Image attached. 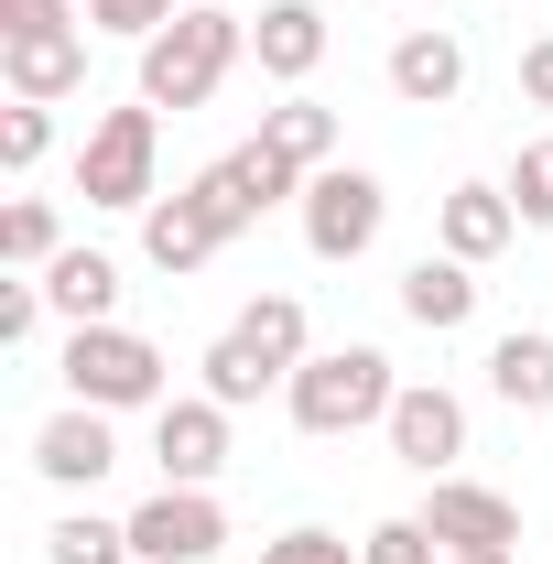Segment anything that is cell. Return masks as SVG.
<instances>
[{
  "instance_id": "6da1fadb",
  "label": "cell",
  "mask_w": 553,
  "mask_h": 564,
  "mask_svg": "<svg viewBox=\"0 0 553 564\" xmlns=\"http://www.w3.org/2000/svg\"><path fill=\"white\" fill-rule=\"evenodd\" d=\"M250 55V11H217V0H196V11H174L152 44H141V98L152 109H207L217 87H228V66Z\"/></svg>"
},
{
  "instance_id": "7a4b0ae2",
  "label": "cell",
  "mask_w": 553,
  "mask_h": 564,
  "mask_svg": "<svg viewBox=\"0 0 553 564\" xmlns=\"http://www.w3.org/2000/svg\"><path fill=\"white\" fill-rule=\"evenodd\" d=\"M391 402H402V369L380 348H315L293 380H282V413L304 423V434H358V423H391Z\"/></svg>"
},
{
  "instance_id": "3957f363",
  "label": "cell",
  "mask_w": 553,
  "mask_h": 564,
  "mask_svg": "<svg viewBox=\"0 0 553 564\" xmlns=\"http://www.w3.org/2000/svg\"><path fill=\"white\" fill-rule=\"evenodd\" d=\"M55 369H66V402H98V413H163L174 402V358L141 326H66Z\"/></svg>"
},
{
  "instance_id": "277c9868",
  "label": "cell",
  "mask_w": 553,
  "mask_h": 564,
  "mask_svg": "<svg viewBox=\"0 0 553 564\" xmlns=\"http://www.w3.org/2000/svg\"><path fill=\"white\" fill-rule=\"evenodd\" d=\"M152 163H163V109L152 98H131V109H98V131H87V152H76V196L87 207H152L163 185H152Z\"/></svg>"
},
{
  "instance_id": "5b68a950",
  "label": "cell",
  "mask_w": 553,
  "mask_h": 564,
  "mask_svg": "<svg viewBox=\"0 0 553 564\" xmlns=\"http://www.w3.org/2000/svg\"><path fill=\"white\" fill-rule=\"evenodd\" d=\"M304 163L293 152H272V141H239V152H217L207 174H196V207L217 217V239H239V228H261L272 207H304Z\"/></svg>"
},
{
  "instance_id": "8992f818",
  "label": "cell",
  "mask_w": 553,
  "mask_h": 564,
  "mask_svg": "<svg viewBox=\"0 0 553 564\" xmlns=\"http://www.w3.org/2000/svg\"><path fill=\"white\" fill-rule=\"evenodd\" d=\"M304 250L315 261H369L380 250V228H391V185L380 174H358V163H326L315 185H304Z\"/></svg>"
},
{
  "instance_id": "52a82bcc",
  "label": "cell",
  "mask_w": 553,
  "mask_h": 564,
  "mask_svg": "<svg viewBox=\"0 0 553 564\" xmlns=\"http://www.w3.org/2000/svg\"><path fill=\"white\" fill-rule=\"evenodd\" d=\"M217 543H228L217 489H152L131 510V554L141 564H217Z\"/></svg>"
},
{
  "instance_id": "ba28073f",
  "label": "cell",
  "mask_w": 553,
  "mask_h": 564,
  "mask_svg": "<svg viewBox=\"0 0 553 564\" xmlns=\"http://www.w3.org/2000/svg\"><path fill=\"white\" fill-rule=\"evenodd\" d=\"M152 467H163V489H217V467H228V402L174 391L152 413Z\"/></svg>"
},
{
  "instance_id": "9c48e42d",
  "label": "cell",
  "mask_w": 553,
  "mask_h": 564,
  "mask_svg": "<svg viewBox=\"0 0 553 564\" xmlns=\"http://www.w3.org/2000/svg\"><path fill=\"white\" fill-rule=\"evenodd\" d=\"M391 456L413 467V478H456V456H467V402L445 391V380H402V402H391Z\"/></svg>"
},
{
  "instance_id": "30bf717a",
  "label": "cell",
  "mask_w": 553,
  "mask_h": 564,
  "mask_svg": "<svg viewBox=\"0 0 553 564\" xmlns=\"http://www.w3.org/2000/svg\"><path fill=\"white\" fill-rule=\"evenodd\" d=\"M423 532L445 543V554H521V510L478 478H434L423 489Z\"/></svg>"
},
{
  "instance_id": "8fae6325",
  "label": "cell",
  "mask_w": 553,
  "mask_h": 564,
  "mask_svg": "<svg viewBox=\"0 0 553 564\" xmlns=\"http://www.w3.org/2000/svg\"><path fill=\"white\" fill-rule=\"evenodd\" d=\"M326 44H337V33H326L315 0H261V11H250V66L272 76V87H304V76L326 66Z\"/></svg>"
},
{
  "instance_id": "7c38bea8",
  "label": "cell",
  "mask_w": 553,
  "mask_h": 564,
  "mask_svg": "<svg viewBox=\"0 0 553 564\" xmlns=\"http://www.w3.org/2000/svg\"><path fill=\"white\" fill-rule=\"evenodd\" d=\"M33 467H44L55 489H98V478L120 467V434H109V413H98V402H66V413L33 434Z\"/></svg>"
},
{
  "instance_id": "4fadbf2b",
  "label": "cell",
  "mask_w": 553,
  "mask_h": 564,
  "mask_svg": "<svg viewBox=\"0 0 553 564\" xmlns=\"http://www.w3.org/2000/svg\"><path fill=\"white\" fill-rule=\"evenodd\" d=\"M391 98H402V109H456V98H467V44H456L445 22H413V33L391 44Z\"/></svg>"
},
{
  "instance_id": "5bb4252c",
  "label": "cell",
  "mask_w": 553,
  "mask_h": 564,
  "mask_svg": "<svg viewBox=\"0 0 553 564\" xmlns=\"http://www.w3.org/2000/svg\"><path fill=\"white\" fill-rule=\"evenodd\" d=\"M217 250H228V239H217V217L196 207V185H174V196H152V207H141V261H152V272H207Z\"/></svg>"
},
{
  "instance_id": "9a60e30c",
  "label": "cell",
  "mask_w": 553,
  "mask_h": 564,
  "mask_svg": "<svg viewBox=\"0 0 553 564\" xmlns=\"http://www.w3.org/2000/svg\"><path fill=\"white\" fill-rule=\"evenodd\" d=\"M402 315H413L423 337H456V326L478 315V261H456V250H423L413 272H402Z\"/></svg>"
},
{
  "instance_id": "2e32d148",
  "label": "cell",
  "mask_w": 553,
  "mask_h": 564,
  "mask_svg": "<svg viewBox=\"0 0 553 564\" xmlns=\"http://www.w3.org/2000/svg\"><path fill=\"white\" fill-rule=\"evenodd\" d=\"M510 228H521V207H510L499 185H445V207H434V250H456V261H499Z\"/></svg>"
},
{
  "instance_id": "e0dca14e",
  "label": "cell",
  "mask_w": 553,
  "mask_h": 564,
  "mask_svg": "<svg viewBox=\"0 0 553 564\" xmlns=\"http://www.w3.org/2000/svg\"><path fill=\"white\" fill-rule=\"evenodd\" d=\"M44 304L66 326H120V261L109 250H55L44 261Z\"/></svg>"
},
{
  "instance_id": "ac0fdd59",
  "label": "cell",
  "mask_w": 553,
  "mask_h": 564,
  "mask_svg": "<svg viewBox=\"0 0 553 564\" xmlns=\"http://www.w3.org/2000/svg\"><path fill=\"white\" fill-rule=\"evenodd\" d=\"M0 76H11V98H33V109H55L87 87V33H44V44H0Z\"/></svg>"
},
{
  "instance_id": "d6986e66",
  "label": "cell",
  "mask_w": 553,
  "mask_h": 564,
  "mask_svg": "<svg viewBox=\"0 0 553 564\" xmlns=\"http://www.w3.org/2000/svg\"><path fill=\"white\" fill-rule=\"evenodd\" d=\"M488 391H499L510 413H553V337L543 326H510V337L488 348Z\"/></svg>"
},
{
  "instance_id": "ffe728a7",
  "label": "cell",
  "mask_w": 553,
  "mask_h": 564,
  "mask_svg": "<svg viewBox=\"0 0 553 564\" xmlns=\"http://www.w3.org/2000/svg\"><path fill=\"white\" fill-rule=\"evenodd\" d=\"M261 141L293 152L304 174H326V163H337V109H326V98H304V87H282V109H261Z\"/></svg>"
},
{
  "instance_id": "44dd1931",
  "label": "cell",
  "mask_w": 553,
  "mask_h": 564,
  "mask_svg": "<svg viewBox=\"0 0 553 564\" xmlns=\"http://www.w3.org/2000/svg\"><path fill=\"white\" fill-rule=\"evenodd\" d=\"M239 337L261 348V369H272V380H293V369L315 358V326H304V293H261V304L239 315Z\"/></svg>"
},
{
  "instance_id": "7402d4cb",
  "label": "cell",
  "mask_w": 553,
  "mask_h": 564,
  "mask_svg": "<svg viewBox=\"0 0 553 564\" xmlns=\"http://www.w3.org/2000/svg\"><path fill=\"white\" fill-rule=\"evenodd\" d=\"M44 564H141L131 554V521H98V510H66L44 532Z\"/></svg>"
},
{
  "instance_id": "603a6c76",
  "label": "cell",
  "mask_w": 553,
  "mask_h": 564,
  "mask_svg": "<svg viewBox=\"0 0 553 564\" xmlns=\"http://www.w3.org/2000/svg\"><path fill=\"white\" fill-rule=\"evenodd\" d=\"M196 369H207V402H228V413H239V402H261V391H282L272 369H261V348H250L239 326H228V337H217V348L196 358Z\"/></svg>"
},
{
  "instance_id": "cb8c5ba5",
  "label": "cell",
  "mask_w": 553,
  "mask_h": 564,
  "mask_svg": "<svg viewBox=\"0 0 553 564\" xmlns=\"http://www.w3.org/2000/svg\"><path fill=\"white\" fill-rule=\"evenodd\" d=\"M55 250H66V228H55L44 196H11V207H0V261H11V272H44Z\"/></svg>"
},
{
  "instance_id": "d4e9b609",
  "label": "cell",
  "mask_w": 553,
  "mask_h": 564,
  "mask_svg": "<svg viewBox=\"0 0 553 564\" xmlns=\"http://www.w3.org/2000/svg\"><path fill=\"white\" fill-rule=\"evenodd\" d=\"M499 196L521 207V228H553V141H532V152H510V174H499Z\"/></svg>"
},
{
  "instance_id": "484cf974",
  "label": "cell",
  "mask_w": 553,
  "mask_h": 564,
  "mask_svg": "<svg viewBox=\"0 0 553 564\" xmlns=\"http://www.w3.org/2000/svg\"><path fill=\"white\" fill-rule=\"evenodd\" d=\"M44 152H55V109H33V98H11V109H0V163H11V174H33Z\"/></svg>"
},
{
  "instance_id": "4316f807",
  "label": "cell",
  "mask_w": 553,
  "mask_h": 564,
  "mask_svg": "<svg viewBox=\"0 0 553 564\" xmlns=\"http://www.w3.org/2000/svg\"><path fill=\"white\" fill-rule=\"evenodd\" d=\"M445 543L423 532V510H402V521H369V543H358V564H434Z\"/></svg>"
},
{
  "instance_id": "83f0119b",
  "label": "cell",
  "mask_w": 553,
  "mask_h": 564,
  "mask_svg": "<svg viewBox=\"0 0 553 564\" xmlns=\"http://www.w3.org/2000/svg\"><path fill=\"white\" fill-rule=\"evenodd\" d=\"M44 315H55V304H44V272H11V282H0V348H33Z\"/></svg>"
},
{
  "instance_id": "f1b7e54d",
  "label": "cell",
  "mask_w": 553,
  "mask_h": 564,
  "mask_svg": "<svg viewBox=\"0 0 553 564\" xmlns=\"http://www.w3.org/2000/svg\"><path fill=\"white\" fill-rule=\"evenodd\" d=\"M44 33H87L76 0H0V44H44Z\"/></svg>"
},
{
  "instance_id": "f546056e",
  "label": "cell",
  "mask_w": 553,
  "mask_h": 564,
  "mask_svg": "<svg viewBox=\"0 0 553 564\" xmlns=\"http://www.w3.org/2000/svg\"><path fill=\"white\" fill-rule=\"evenodd\" d=\"M76 11H87V33H120V44H152L174 22V0H76Z\"/></svg>"
},
{
  "instance_id": "4dcf8cb0",
  "label": "cell",
  "mask_w": 553,
  "mask_h": 564,
  "mask_svg": "<svg viewBox=\"0 0 553 564\" xmlns=\"http://www.w3.org/2000/svg\"><path fill=\"white\" fill-rule=\"evenodd\" d=\"M261 564H358V543L315 532V521H293V532H272V543H261Z\"/></svg>"
},
{
  "instance_id": "1f68e13d",
  "label": "cell",
  "mask_w": 553,
  "mask_h": 564,
  "mask_svg": "<svg viewBox=\"0 0 553 564\" xmlns=\"http://www.w3.org/2000/svg\"><path fill=\"white\" fill-rule=\"evenodd\" d=\"M521 98L553 109V33H543V44H521Z\"/></svg>"
},
{
  "instance_id": "d6a6232c",
  "label": "cell",
  "mask_w": 553,
  "mask_h": 564,
  "mask_svg": "<svg viewBox=\"0 0 553 564\" xmlns=\"http://www.w3.org/2000/svg\"><path fill=\"white\" fill-rule=\"evenodd\" d=\"M445 564H521V554H445Z\"/></svg>"
}]
</instances>
